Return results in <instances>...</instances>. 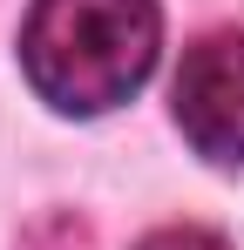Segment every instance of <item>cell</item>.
I'll return each mask as SVG.
<instances>
[{"instance_id":"cell-2","label":"cell","mask_w":244,"mask_h":250,"mask_svg":"<svg viewBox=\"0 0 244 250\" xmlns=\"http://www.w3.org/2000/svg\"><path fill=\"white\" fill-rule=\"evenodd\" d=\"M170 115L183 142L217 169H244V27H217L183 47Z\"/></svg>"},{"instance_id":"cell-1","label":"cell","mask_w":244,"mask_h":250,"mask_svg":"<svg viewBox=\"0 0 244 250\" xmlns=\"http://www.w3.org/2000/svg\"><path fill=\"white\" fill-rule=\"evenodd\" d=\"M163 54L156 0H34L21 21V75L54 115H109Z\"/></svg>"},{"instance_id":"cell-3","label":"cell","mask_w":244,"mask_h":250,"mask_svg":"<svg viewBox=\"0 0 244 250\" xmlns=\"http://www.w3.org/2000/svg\"><path fill=\"white\" fill-rule=\"evenodd\" d=\"M136 250H231L217 230H203V223H170V230H149Z\"/></svg>"}]
</instances>
